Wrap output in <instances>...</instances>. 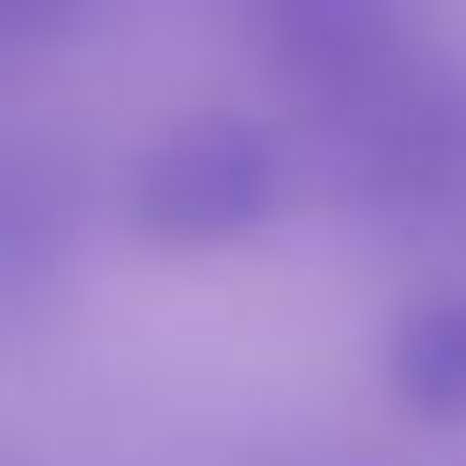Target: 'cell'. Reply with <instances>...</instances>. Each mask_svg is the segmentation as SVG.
<instances>
[{
	"label": "cell",
	"mask_w": 466,
	"mask_h": 466,
	"mask_svg": "<svg viewBox=\"0 0 466 466\" xmlns=\"http://www.w3.org/2000/svg\"><path fill=\"white\" fill-rule=\"evenodd\" d=\"M320 189L371 218H430L466 197V80L422 51L386 80L313 109Z\"/></svg>",
	"instance_id": "obj_1"
},
{
	"label": "cell",
	"mask_w": 466,
	"mask_h": 466,
	"mask_svg": "<svg viewBox=\"0 0 466 466\" xmlns=\"http://www.w3.org/2000/svg\"><path fill=\"white\" fill-rule=\"evenodd\" d=\"M291 197V146L255 116H189L131 167V218L167 248H218L269 226Z\"/></svg>",
	"instance_id": "obj_2"
},
{
	"label": "cell",
	"mask_w": 466,
	"mask_h": 466,
	"mask_svg": "<svg viewBox=\"0 0 466 466\" xmlns=\"http://www.w3.org/2000/svg\"><path fill=\"white\" fill-rule=\"evenodd\" d=\"M248 36L262 66L313 109L386 80L422 51L415 0H248Z\"/></svg>",
	"instance_id": "obj_3"
},
{
	"label": "cell",
	"mask_w": 466,
	"mask_h": 466,
	"mask_svg": "<svg viewBox=\"0 0 466 466\" xmlns=\"http://www.w3.org/2000/svg\"><path fill=\"white\" fill-rule=\"evenodd\" d=\"M386 386L422 422H466V291L415 299L386 335Z\"/></svg>",
	"instance_id": "obj_4"
},
{
	"label": "cell",
	"mask_w": 466,
	"mask_h": 466,
	"mask_svg": "<svg viewBox=\"0 0 466 466\" xmlns=\"http://www.w3.org/2000/svg\"><path fill=\"white\" fill-rule=\"evenodd\" d=\"M66 255V182L51 167L0 153V291L44 277Z\"/></svg>",
	"instance_id": "obj_5"
},
{
	"label": "cell",
	"mask_w": 466,
	"mask_h": 466,
	"mask_svg": "<svg viewBox=\"0 0 466 466\" xmlns=\"http://www.w3.org/2000/svg\"><path fill=\"white\" fill-rule=\"evenodd\" d=\"M95 0H0V44H44L58 29H73Z\"/></svg>",
	"instance_id": "obj_6"
}]
</instances>
